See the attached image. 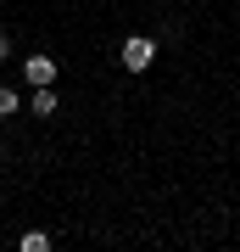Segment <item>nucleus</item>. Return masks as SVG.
Masks as SVG:
<instances>
[{
  "label": "nucleus",
  "instance_id": "obj_6",
  "mask_svg": "<svg viewBox=\"0 0 240 252\" xmlns=\"http://www.w3.org/2000/svg\"><path fill=\"white\" fill-rule=\"evenodd\" d=\"M6 56H11V39H6V34H0V62H6Z\"/></svg>",
  "mask_w": 240,
  "mask_h": 252
},
{
  "label": "nucleus",
  "instance_id": "obj_3",
  "mask_svg": "<svg viewBox=\"0 0 240 252\" xmlns=\"http://www.w3.org/2000/svg\"><path fill=\"white\" fill-rule=\"evenodd\" d=\"M56 112V90L51 84H34V118H51Z\"/></svg>",
  "mask_w": 240,
  "mask_h": 252
},
{
  "label": "nucleus",
  "instance_id": "obj_2",
  "mask_svg": "<svg viewBox=\"0 0 240 252\" xmlns=\"http://www.w3.org/2000/svg\"><path fill=\"white\" fill-rule=\"evenodd\" d=\"M23 79L28 84H51L56 79V62H51V56H28V62H23Z\"/></svg>",
  "mask_w": 240,
  "mask_h": 252
},
{
  "label": "nucleus",
  "instance_id": "obj_4",
  "mask_svg": "<svg viewBox=\"0 0 240 252\" xmlns=\"http://www.w3.org/2000/svg\"><path fill=\"white\" fill-rule=\"evenodd\" d=\"M23 107V95L17 90H6V84H0V118H11V112H17Z\"/></svg>",
  "mask_w": 240,
  "mask_h": 252
},
{
  "label": "nucleus",
  "instance_id": "obj_5",
  "mask_svg": "<svg viewBox=\"0 0 240 252\" xmlns=\"http://www.w3.org/2000/svg\"><path fill=\"white\" fill-rule=\"evenodd\" d=\"M45 247H51V235H45V230H28V235H23V252H45Z\"/></svg>",
  "mask_w": 240,
  "mask_h": 252
},
{
  "label": "nucleus",
  "instance_id": "obj_1",
  "mask_svg": "<svg viewBox=\"0 0 240 252\" xmlns=\"http://www.w3.org/2000/svg\"><path fill=\"white\" fill-rule=\"evenodd\" d=\"M151 62H157V39H151V34H129V39H123V67H129V73H145Z\"/></svg>",
  "mask_w": 240,
  "mask_h": 252
}]
</instances>
